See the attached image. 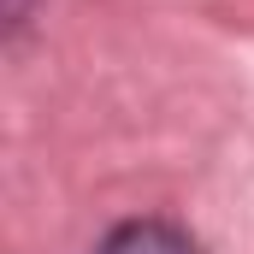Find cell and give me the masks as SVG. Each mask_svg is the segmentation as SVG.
<instances>
[{
	"instance_id": "1",
	"label": "cell",
	"mask_w": 254,
	"mask_h": 254,
	"mask_svg": "<svg viewBox=\"0 0 254 254\" xmlns=\"http://www.w3.org/2000/svg\"><path fill=\"white\" fill-rule=\"evenodd\" d=\"M95 254H201V243L190 231L166 225V219H125V225H113L101 237Z\"/></svg>"
},
{
	"instance_id": "2",
	"label": "cell",
	"mask_w": 254,
	"mask_h": 254,
	"mask_svg": "<svg viewBox=\"0 0 254 254\" xmlns=\"http://www.w3.org/2000/svg\"><path fill=\"white\" fill-rule=\"evenodd\" d=\"M30 12H36V0H6V36H24Z\"/></svg>"
}]
</instances>
